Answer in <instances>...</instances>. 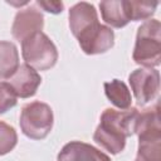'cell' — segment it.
I'll use <instances>...</instances> for the list:
<instances>
[{"instance_id": "e0dca14e", "label": "cell", "mask_w": 161, "mask_h": 161, "mask_svg": "<svg viewBox=\"0 0 161 161\" xmlns=\"http://www.w3.org/2000/svg\"><path fill=\"white\" fill-rule=\"evenodd\" d=\"M18 103V97L8 82H0V114L10 111Z\"/></svg>"}, {"instance_id": "5b68a950", "label": "cell", "mask_w": 161, "mask_h": 161, "mask_svg": "<svg viewBox=\"0 0 161 161\" xmlns=\"http://www.w3.org/2000/svg\"><path fill=\"white\" fill-rule=\"evenodd\" d=\"M21 55L25 64L35 70H48L58 60V50L50 38L40 31L21 42Z\"/></svg>"}, {"instance_id": "8992f818", "label": "cell", "mask_w": 161, "mask_h": 161, "mask_svg": "<svg viewBox=\"0 0 161 161\" xmlns=\"http://www.w3.org/2000/svg\"><path fill=\"white\" fill-rule=\"evenodd\" d=\"M128 83L138 106H145L158 96L160 73L155 68H138L128 75Z\"/></svg>"}, {"instance_id": "ba28073f", "label": "cell", "mask_w": 161, "mask_h": 161, "mask_svg": "<svg viewBox=\"0 0 161 161\" xmlns=\"http://www.w3.org/2000/svg\"><path fill=\"white\" fill-rule=\"evenodd\" d=\"M44 26V16L43 14L33 6L21 9L16 13L13 25L11 34L18 42H24L29 36L40 33Z\"/></svg>"}, {"instance_id": "4fadbf2b", "label": "cell", "mask_w": 161, "mask_h": 161, "mask_svg": "<svg viewBox=\"0 0 161 161\" xmlns=\"http://www.w3.org/2000/svg\"><path fill=\"white\" fill-rule=\"evenodd\" d=\"M104 93L108 101L119 109H128L132 104L131 91L126 86L125 82L119 79H112L103 84Z\"/></svg>"}, {"instance_id": "8fae6325", "label": "cell", "mask_w": 161, "mask_h": 161, "mask_svg": "<svg viewBox=\"0 0 161 161\" xmlns=\"http://www.w3.org/2000/svg\"><path fill=\"white\" fill-rule=\"evenodd\" d=\"M69 28L72 34L77 38L89 28L98 24V14L94 5L80 1L74 4L69 10Z\"/></svg>"}, {"instance_id": "7a4b0ae2", "label": "cell", "mask_w": 161, "mask_h": 161, "mask_svg": "<svg viewBox=\"0 0 161 161\" xmlns=\"http://www.w3.org/2000/svg\"><path fill=\"white\" fill-rule=\"evenodd\" d=\"M135 133L138 148L135 161H161V125L158 103L138 111Z\"/></svg>"}, {"instance_id": "30bf717a", "label": "cell", "mask_w": 161, "mask_h": 161, "mask_svg": "<svg viewBox=\"0 0 161 161\" xmlns=\"http://www.w3.org/2000/svg\"><path fill=\"white\" fill-rule=\"evenodd\" d=\"M58 161H112L108 155L96 148L94 146L80 142L70 141L63 146L58 153Z\"/></svg>"}, {"instance_id": "2e32d148", "label": "cell", "mask_w": 161, "mask_h": 161, "mask_svg": "<svg viewBox=\"0 0 161 161\" xmlns=\"http://www.w3.org/2000/svg\"><path fill=\"white\" fill-rule=\"evenodd\" d=\"M18 143V133L15 128L4 121H0V156L14 150Z\"/></svg>"}, {"instance_id": "6da1fadb", "label": "cell", "mask_w": 161, "mask_h": 161, "mask_svg": "<svg viewBox=\"0 0 161 161\" xmlns=\"http://www.w3.org/2000/svg\"><path fill=\"white\" fill-rule=\"evenodd\" d=\"M137 116L138 109L133 107L122 111L106 108L93 133V141L112 155L122 152L126 138L135 135Z\"/></svg>"}, {"instance_id": "9a60e30c", "label": "cell", "mask_w": 161, "mask_h": 161, "mask_svg": "<svg viewBox=\"0 0 161 161\" xmlns=\"http://www.w3.org/2000/svg\"><path fill=\"white\" fill-rule=\"evenodd\" d=\"M158 6L157 1H136V0H127L128 15L131 21H140V20H148L156 11Z\"/></svg>"}, {"instance_id": "9c48e42d", "label": "cell", "mask_w": 161, "mask_h": 161, "mask_svg": "<svg viewBox=\"0 0 161 161\" xmlns=\"http://www.w3.org/2000/svg\"><path fill=\"white\" fill-rule=\"evenodd\" d=\"M8 83L15 92L16 97L30 98L36 93L42 83V77L28 64H20L15 73L8 79Z\"/></svg>"}, {"instance_id": "3957f363", "label": "cell", "mask_w": 161, "mask_h": 161, "mask_svg": "<svg viewBox=\"0 0 161 161\" xmlns=\"http://www.w3.org/2000/svg\"><path fill=\"white\" fill-rule=\"evenodd\" d=\"M135 63L155 68L161 63V24L157 19L145 20L137 29L132 53Z\"/></svg>"}, {"instance_id": "5bb4252c", "label": "cell", "mask_w": 161, "mask_h": 161, "mask_svg": "<svg viewBox=\"0 0 161 161\" xmlns=\"http://www.w3.org/2000/svg\"><path fill=\"white\" fill-rule=\"evenodd\" d=\"M19 65L16 45L8 40H0V80L9 79Z\"/></svg>"}, {"instance_id": "52a82bcc", "label": "cell", "mask_w": 161, "mask_h": 161, "mask_svg": "<svg viewBox=\"0 0 161 161\" xmlns=\"http://www.w3.org/2000/svg\"><path fill=\"white\" fill-rule=\"evenodd\" d=\"M77 40L80 49L86 54H102L108 52L114 45V33L109 26L98 23L78 35Z\"/></svg>"}, {"instance_id": "ac0fdd59", "label": "cell", "mask_w": 161, "mask_h": 161, "mask_svg": "<svg viewBox=\"0 0 161 161\" xmlns=\"http://www.w3.org/2000/svg\"><path fill=\"white\" fill-rule=\"evenodd\" d=\"M35 5L40 6L47 13L50 14H59L64 10V4L62 1H47V0H38L35 1Z\"/></svg>"}, {"instance_id": "277c9868", "label": "cell", "mask_w": 161, "mask_h": 161, "mask_svg": "<svg viewBox=\"0 0 161 161\" xmlns=\"http://www.w3.org/2000/svg\"><path fill=\"white\" fill-rule=\"evenodd\" d=\"M53 111L44 102L33 101L21 108L19 125L21 132L31 140L45 138L53 128Z\"/></svg>"}, {"instance_id": "7c38bea8", "label": "cell", "mask_w": 161, "mask_h": 161, "mask_svg": "<svg viewBox=\"0 0 161 161\" xmlns=\"http://www.w3.org/2000/svg\"><path fill=\"white\" fill-rule=\"evenodd\" d=\"M103 21L112 28H123L131 20L128 15L127 0H103L99 3Z\"/></svg>"}]
</instances>
